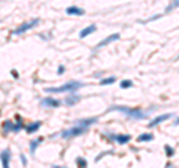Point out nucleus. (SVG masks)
Returning a JSON list of instances; mask_svg holds the SVG:
<instances>
[{"label": "nucleus", "instance_id": "1", "mask_svg": "<svg viewBox=\"0 0 179 168\" xmlns=\"http://www.w3.org/2000/svg\"><path fill=\"white\" fill-rule=\"evenodd\" d=\"M109 112H121L131 119H145L148 116V113L142 112L140 109H131V107H125V106H112L109 109Z\"/></svg>", "mask_w": 179, "mask_h": 168}, {"label": "nucleus", "instance_id": "2", "mask_svg": "<svg viewBox=\"0 0 179 168\" xmlns=\"http://www.w3.org/2000/svg\"><path fill=\"white\" fill-rule=\"evenodd\" d=\"M84 84L82 82H69V84H64L63 86H57V88H46V92H51V94H60V92H73L79 88H82Z\"/></svg>", "mask_w": 179, "mask_h": 168}, {"label": "nucleus", "instance_id": "3", "mask_svg": "<svg viewBox=\"0 0 179 168\" xmlns=\"http://www.w3.org/2000/svg\"><path fill=\"white\" fill-rule=\"evenodd\" d=\"M88 131V128H84V127H79V125H75L70 130H66L61 133L63 138H72V137H76V135H82Z\"/></svg>", "mask_w": 179, "mask_h": 168}, {"label": "nucleus", "instance_id": "4", "mask_svg": "<svg viewBox=\"0 0 179 168\" xmlns=\"http://www.w3.org/2000/svg\"><path fill=\"white\" fill-rule=\"evenodd\" d=\"M37 24H39V19H37V18H33L32 21H27V22L21 24L18 28H15V30L12 31V34H22V33H25V31L32 30L33 27H36Z\"/></svg>", "mask_w": 179, "mask_h": 168}, {"label": "nucleus", "instance_id": "5", "mask_svg": "<svg viewBox=\"0 0 179 168\" xmlns=\"http://www.w3.org/2000/svg\"><path fill=\"white\" fill-rule=\"evenodd\" d=\"M40 106L42 107H58L60 106V101L57 100V98H54V97H46V98H43V100H40Z\"/></svg>", "mask_w": 179, "mask_h": 168}, {"label": "nucleus", "instance_id": "6", "mask_svg": "<svg viewBox=\"0 0 179 168\" xmlns=\"http://www.w3.org/2000/svg\"><path fill=\"white\" fill-rule=\"evenodd\" d=\"M0 159H2V165L3 168H11L9 162H11V149H5L0 153Z\"/></svg>", "mask_w": 179, "mask_h": 168}, {"label": "nucleus", "instance_id": "7", "mask_svg": "<svg viewBox=\"0 0 179 168\" xmlns=\"http://www.w3.org/2000/svg\"><path fill=\"white\" fill-rule=\"evenodd\" d=\"M170 118H172V113H164V115H160V116H157L154 120H151V122L148 124V128H154V127H157L158 124H161V122H164V120H167V119H170Z\"/></svg>", "mask_w": 179, "mask_h": 168}, {"label": "nucleus", "instance_id": "8", "mask_svg": "<svg viewBox=\"0 0 179 168\" xmlns=\"http://www.w3.org/2000/svg\"><path fill=\"white\" fill-rule=\"evenodd\" d=\"M120 39V33H115V34H110V36H107L106 39H103L97 46H96V49H100V48H103V46H106L109 43H112V42H115V40H118Z\"/></svg>", "mask_w": 179, "mask_h": 168}, {"label": "nucleus", "instance_id": "9", "mask_svg": "<svg viewBox=\"0 0 179 168\" xmlns=\"http://www.w3.org/2000/svg\"><path fill=\"white\" fill-rule=\"evenodd\" d=\"M112 140H115L118 144H125L131 140V135L130 134H118V135H110Z\"/></svg>", "mask_w": 179, "mask_h": 168}, {"label": "nucleus", "instance_id": "10", "mask_svg": "<svg viewBox=\"0 0 179 168\" xmlns=\"http://www.w3.org/2000/svg\"><path fill=\"white\" fill-rule=\"evenodd\" d=\"M96 122H97V118H87V119H79V120H76V125L84 127V128H90V127L94 125Z\"/></svg>", "mask_w": 179, "mask_h": 168}, {"label": "nucleus", "instance_id": "11", "mask_svg": "<svg viewBox=\"0 0 179 168\" xmlns=\"http://www.w3.org/2000/svg\"><path fill=\"white\" fill-rule=\"evenodd\" d=\"M66 14L67 15H84L85 11L81 9V8H78V6H70V8L66 9Z\"/></svg>", "mask_w": 179, "mask_h": 168}, {"label": "nucleus", "instance_id": "12", "mask_svg": "<svg viewBox=\"0 0 179 168\" xmlns=\"http://www.w3.org/2000/svg\"><path fill=\"white\" fill-rule=\"evenodd\" d=\"M96 30H97V27H96L94 24H93V25H88V27H85V28H82V30H81V33H79V37H81V39H84V37H87L88 34L94 33Z\"/></svg>", "mask_w": 179, "mask_h": 168}, {"label": "nucleus", "instance_id": "13", "mask_svg": "<svg viewBox=\"0 0 179 168\" xmlns=\"http://www.w3.org/2000/svg\"><path fill=\"white\" fill-rule=\"evenodd\" d=\"M79 101H81V95L72 94L70 97H66L64 103H66V106H75V104H76V103H79Z\"/></svg>", "mask_w": 179, "mask_h": 168}, {"label": "nucleus", "instance_id": "14", "mask_svg": "<svg viewBox=\"0 0 179 168\" xmlns=\"http://www.w3.org/2000/svg\"><path fill=\"white\" fill-rule=\"evenodd\" d=\"M40 125H42V122H39V120H37V122L30 124L25 130H27V133H29V134H33V133H37V130L40 128Z\"/></svg>", "mask_w": 179, "mask_h": 168}, {"label": "nucleus", "instance_id": "15", "mask_svg": "<svg viewBox=\"0 0 179 168\" xmlns=\"http://www.w3.org/2000/svg\"><path fill=\"white\" fill-rule=\"evenodd\" d=\"M42 141H43V137H37L36 140H33V141L30 143V153H32V155H33V153L36 152L37 146H39V144H40Z\"/></svg>", "mask_w": 179, "mask_h": 168}, {"label": "nucleus", "instance_id": "16", "mask_svg": "<svg viewBox=\"0 0 179 168\" xmlns=\"http://www.w3.org/2000/svg\"><path fill=\"white\" fill-rule=\"evenodd\" d=\"M3 131L5 133H14V124L11 120H5L3 122Z\"/></svg>", "mask_w": 179, "mask_h": 168}, {"label": "nucleus", "instance_id": "17", "mask_svg": "<svg viewBox=\"0 0 179 168\" xmlns=\"http://www.w3.org/2000/svg\"><path fill=\"white\" fill-rule=\"evenodd\" d=\"M176 8H179V0H172V2H170V5L166 8V14L172 12V11H173V9H176Z\"/></svg>", "mask_w": 179, "mask_h": 168}, {"label": "nucleus", "instance_id": "18", "mask_svg": "<svg viewBox=\"0 0 179 168\" xmlns=\"http://www.w3.org/2000/svg\"><path fill=\"white\" fill-rule=\"evenodd\" d=\"M152 138H154V135L149 134V133H146V134L139 135V137H137V141H140V143H142V141H151Z\"/></svg>", "mask_w": 179, "mask_h": 168}, {"label": "nucleus", "instance_id": "19", "mask_svg": "<svg viewBox=\"0 0 179 168\" xmlns=\"http://www.w3.org/2000/svg\"><path fill=\"white\" fill-rule=\"evenodd\" d=\"M115 82V76H109V77H105L100 81V85H112Z\"/></svg>", "mask_w": 179, "mask_h": 168}, {"label": "nucleus", "instance_id": "20", "mask_svg": "<svg viewBox=\"0 0 179 168\" xmlns=\"http://www.w3.org/2000/svg\"><path fill=\"white\" fill-rule=\"evenodd\" d=\"M76 164H78L79 168H87V161H85L84 158H78V159H76Z\"/></svg>", "mask_w": 179, "mask_h": 168}, {"label": "nucleus", "instance_id": "21", "mask_svg": "<svg viewBox=\"0 0 179 168\" xmlns=\"http://www.w3.org/2000/svg\"><path fill=\"white\" fill-rule=\"evenodd\" d=\"M164 150H166V155H167V158H172L173 156V153H175V150L169 146V144H166V147H164Z\"/></svg>", "mask_w": 179, "mask_h": 168}, {"label": "nucleus", "instance_id": "22", "mask_svg": "<svg viewBox=\"0 0 179 168\" xmlns=\"http://www.w3.org/2000/svg\"><path fill=\"white\" fill-rule=\"evenodd\" d=\"M120 86H121L123 89H125V88H131V86H133V82H131V81H123Z\"/></svg>", "mask_w": 179, "mask_h": 168}, {"label": "nucleus", "instance_id": "23", "mask_svg": "<svg viewBox=\"0 0 179 168\" xmlns=\"http://www.w3.org/2000/svg\"><path fill=\"white\" fill-rule=\"evenodd\" d=\"M21 162H22V165H24V167L27 165V158H25L24 155H21Z\"/></svg>", "mask_w": 179, "mask_h": 168}, {"label": "nucleus", "instance_id": "24", "mask_svg": "<svg viewBox=\"0 0 179 168\" xmlns=\"http://www.w3.org/2000/svg\"><path fill=\"white\" fill-rule=\"evenodd\" d=\"M57 73H58V74H63V73H64V66H60L58 70H57Z\"/></svg>", "mask_w": 179, "mask_h": 168}, {"label": "nucleus", "instance_id": "25", "mask_svg": "<svg viewBox=\"0 0 179 168\" xmlns=\"http://www.w3.org/2000/svg\"><path fill=\"white\" fill-rule=\"evenodd\" d=\"M12 76H14V77H18V73H17V70H12Z\"/></svg>", "mask_w": 179, "mask_h": 168}, {"label": "nucleus", "instance_id": "26", "mask_svg": "<svg viewBox=\"0 0 179 168\" xmlns=\"http://www.w3.org/2000/svg\"><path fill=\"white\" fill-rule=\"evenodd\" d=\"M52 168H64V167H58V165H55V167H52Z\"/></svg>", "mask_w": 179, "mask_h": 168}, {"label": "nucleus", "instance_id": "27", "mask_svg": "<svg viewBox=\"0 0 179 168\" xmlns=\"http://www.w3.org/2000/svg\"><path fill=\"white\" fill-rule=\"evenodd\" d=\"M175 125H179V119H178V120H176V122H175Z\"/></svg>", "mask_w": 179, "mask_h": 168}]
</instances>
